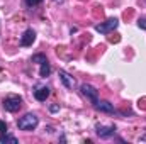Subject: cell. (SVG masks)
I'll return each mask as SVG.
<instances>
[{
	"instance_id": "cell-3",
	"label": "cell",
	"mask_w": 146,
	"mask_h": 144,
	"mask_svg": "<svg viewBox=\"0 0 146 144\" xmlns=\"http://www.w3.org/2000/svg\"><path fill=\"white\" fill-rule=\"evenodd\" d=\"M22 107V98L19 95H9L3 98V108L7 112H17Z\"/></svg>"
},
{
	"instance_id": "cell-17",
	"label": "cell",
	"mask_w": 146,
	"mask_h": 144,
	"mask_svg": "<svg viewBox=\"0 0 146 144\" xmlns=\"http://www.w3.org/2000/svg\"><path fill=\"white\" fill-rule=\"evenodd\" d=\"M54 2H56V3H61V2H63V0H54Z\"/></svg>"
},
{
	"instance_id": "cell-13",
	"label": "cell",
	"mask_w": 146,
	"mask_h": 144,
	"mask_svg": "<svg viewBox=\"0 0 146 144\" xmlns=\"http://www.w3.org/2000/svg\"><path fill=\"white\" fill-rule=\"evenodd\" d=\"M138 27L143 29V31H146V17H141V19L138 20Z\"/></svg>"
},
{
	"instance_id": "cell-9",
	"label": "cell",
	"mask_w": 146,
	"mask_h": 144,
	"mask_svg": "<svg viewBox=\"0 0 146 144\" xmlns=\"http://www.w3.org/2000/svg\"><path fill=\"white\" fill-rule=\"evenodd\" d=\"M94 107L97 108V110H100V112H106V114H114L115 112L114 105L110 102H107V100H99V104H95Z\"/></svg>"
},
{
	"instance_id": "cell-14",
	"label": "cell",
	"mask_w": 146,
	"mask_h": 144,
	"mask_svg": "<svg viewBox=\"0 0 146 144\" xmlns=\"http://www.w3.org/2000/svg\"><path fill=\"white\" fill-rule=\"evenodd\" d=\"M41 2H42V0H26V5H27V7H36Z\"/></svg>"
},
{
	"instance_id": "cell-2",
	"label": "cell",
	"mask_w": 146,
	"mask_h": 144,
	"mask_svg": "<svg viewBox=\"0 0 146 144\" xmlns=\"http://www.w3.org/2000/svg\"><path fill=\"white\" fill-rule=\"evenodd\" d=\"M117 26H119V19H117V17H110L106 22L97 24V26H95V31L100 32V34H109V32H112V31L117 29Z\"/></svg>"
},
{
	"instance_id": "cell-12",
	"label": "cell",
	"mask_w": 146,
	"mask_h": 144,
	"mask_svg": "<svg viewBox=\"0 0 146 144\" xmlns=\"http://www.w3.org/2000/svg\"><path fill=\"white\" fill-rule=\"evenodd\" d=\"M31 61H33V63H37V65H41V63L48 61V58H46V54H42V53H37V54H34V56L31 58Z\"/></svg>"
},
{
	"instance_id": "cell-1",
	"label": "cell",
	"mask_w": 146,
	"mask_h": 144,
	"mask_svg": "<svg viewBox=\"0 0 146 144\" xmlns=\"http://www.w3.org/2000/svg\"><path fill=\"white\" fill-rule=\"evenodd\" d=\"M37 124H39V119H37L36 114H26L17 120V127L21 131H34Z\"/></svg>"
},
{
	"instance_id": "cell-8",
	"label": "cell",
	"mask_w": 146,
	"mask_h": 144,
	"mask_svg": "<svg viewBox=\"0 0 146 144\" xmlns=\"http://www.w3.org/2000/svg\"><path fill=\"white\" fill-rule=\"evenodd\" d=\"M49 93H51L49 87H37L36 90H34V98H36L37 102H46V98L49 97Z\"/></svg>"
},
{
	"instance_id": "cell-11",
	"label": "cell",
	"mask_w": 146,
	"mask_h": 144,
	"mask_svg": "<svg viewBox=\"0 0 146 144\" xmlns=\"http://www.w3.org/2000/svg\"><path fill=\"white\" fill-rule=\"evenodd\" d=\"M39 66H41V68H39V76H41V78H46V76H49V73H51V66H49V63H48V61L41 63Z\"/></svg>"
},
{
	"instance_id": "cell-4",
	"label": "cell",
	"mask_w": 146,
	"mask_h": 144,
	"mask_svg": "<svg viewBox=\"0 0 146 144\" xmlns=\"http://www.w3.org/2000/svg\"><path fill=\"white\" fill-rule=\"evenodd\" d=\"M80 92L95 105V104H99V90L94 87V85H88V83H83V85H80Z\"/></svg>"
},
{
	"instance_id": "cell-15",
	"label": "cell",
	"mask_w": 146,
	"mask_h": 144,
	"mask_svg": "<svg viewBox=\"0 0 146 144\" xmlns=\"http://www.w3.org/2000/svg\"><path fill=\"white\" fill-rule=\"evenodd\" d=\"M9 129H7V124H5V120H0V134H5Z\"/></svg>"
},
{
	"instance_id": "cell-6",
	"label": "cell",
	"mask_w": 146,
	"mask_h": 144,
	"mask_svg": "<svg viewBox=\"0 0 146 144\" xmlns=\"http://www.w3.org/2000/svg\"><path fill=\"white\" fill-rule=\"evenodd\" d=\"M36 41V32L29 27V29H26L24 31V34L21 37V46H24V48H27V46H33V42Z\"/></svg>"
},
{
	"instance_id": "cell-7",
	"label": "cell",
	"mask_w": 146,
	"mask_h": 144,
	"mask_svg": "<svg viewBox=\"0 0 146 144\" xmlns=\"http://www.w3.org/2000/svg\"><path fill=\"white\" fill-rule=\"evenodd\" d=\"M60 80H61V83H63L66 88H70V90H73V88H75V85H76L75 78H73L70 73H66L65 70H60Z\"/></svg>"
},
{
	"instance_id": "cell-10",
	"label": "cell",
	"mask_w": 146,
	"mask_h": 144,
	"mask_svg": "<svg viewBox=\"0 0 146 144\" xmlns=\"http://www.w3.org/2000/svg\"><path fill=\"white\" fill-rule=\"evenodd\" d=\"M5 143H10V144H17V137L15 136H12V134H9V132H5V134H0V144H5Z\"/></svg>"
},
{
	"instance_id": "cell-5",
	"label": "cell",
	"mask_w": 146,
	"mask_h": 144,
	"mask_svg": "<svg viewBox=\"0 0 146 144\" xmlns=\"http://www.w3.org/2000/svg\"><path fill=\"white\" fill-rule=\"evenodd\" d=\"M95 132H97V136L100 139H110L115 134V127L114 126H102V124H99V126H95Z\"/></svg>"
},
{
	"instance_id": "cell-16",
	"label": "cell",
	"mask_w": 146,
	"mask_h": 144,
	"mask_svg": "<svg viewBox=\"0 0 146 144\" xmlns=\"http://www.w3.org/2000/svg\"><path fill=\"white\" fill-rule=\"evenodd\" d=\"M49 110H51V112H56V110H58V105H53V107L49 108Z\"/></svg>"
}]
</instances>
